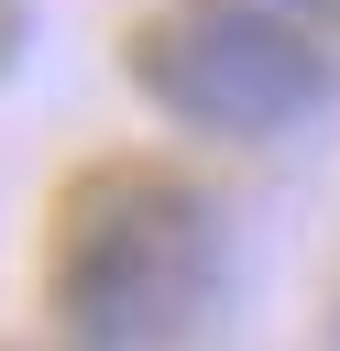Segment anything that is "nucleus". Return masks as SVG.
Here are the masks:
<instances>
[{"instance_id":"obj_1","label":"nucleus","mask_w":340,"mask_h":351,"mask_svg":"<svg viewBox=\"0 0 340 351\" xmlns=\"http://www.w3.org/2000/svg\"><path fill=\"white\" fill-rule=\"evenodd\" d=\"M219 296V197L154 154H110L55 197L44 307L77 351H175Z\"/></svg>"},{"instance_id":"obj_3","label":"nucleus","mask_w":340,"mask_h":351,"mask_svg":"<svg viewBox=\"0 0 340 351\" xmlns=\"http://www.w3.org/2000/svg\"><path fill=\"white\" fill-rule=\"evenodd\" d=\"M263 11H285L296 33H318V22H340V0H263Z\"/></svg>"},{"instance_id":"obj_2","label":"nucleus","mask_w":340,"mask_h":351,"mask_svg":"<svg viewBox=\"0 0 340 351\" xmlns=\"http://www.w3.org/2000/svg\"><path fill=\"white\" fill-rule=\"evenodd\" d=\"M121 66L175 132H208V143H274V132L318 121L340 88L329 44L263 0H165L132 22Z\"/></svg>"}]
</instances>
